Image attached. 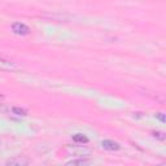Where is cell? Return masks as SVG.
I'll use <instances>...</instances> for the list:
<instances>
[{"mask_svg": "<svg viewBox=\"0 0 166 166\" xmlns=\"http://www.w3.org/2000/svg\"><path fill=\"white\" fill-rule=\"evenodd\" d=\"M18 69V65L11 60L0 58V70L2 71H15Z\"/></svg>", "mask_w": 166, "mask_h": 166, "instance_id": "cell-1", "label": "cell"}, {"mask_svg": "<svg viewBox=\"0 0 166 166\" xmlns=\"http://www.w3.org/2000/svg\"><path fill=\"white\" fill-rule=\"evenodd\" d=\"M12 31L17 35H28L30 32V29H29V26H26L22 22H16L12 25Z\"/></svg>", "mask_w": 166, "mask_h": 166, "instance_id": "cell-2", "label": "cell"}, {"mask_svg": "<svg viewBox=\"0 0 166 166\" xmlns=\"http://www.w3.org/2000/svg\"><path fill=\"white\" fill-rule=\"evenodd\" d=\"M101 145H103V148H104V149H108V151H112V152L118 151L119 148H121L118 143L113 142V140H103Z\"/></svg>", "mask_w": 166, "mask_h": 166, "instance_id": "cell-3", "label": "cell"}, {"mask_svg": "<svg viewBox=\"0 0 166 166\" xmlns=\"http://www.w3.org/2000/svg\"><path fill=\"white\" fill-rule=\"evenodd\" d=\"M29 161L26 158H21V157H17L15 160H9L6 162V165H17V166H22V165H28Z\"/></svg>", "mask_w": 166, "mask_h": 166, "instance_id": "cell-4", "label": "cell"}, {"mask_svg": "<svg viewBox=\"0 0 166 166\" xmlns=\"http://www.w3.org/2000/svg\"><path fill=\"white\" fill-rule=\"evenodd\" d=\"M90 164V160H83V158H79V160H71V161H68L66 162V165H73V166H75V165H88Z\"/></svg>", "mask_w": 166, "mask_h": 166, "instance_id": "cell-5", "label": "cell"}, {"mask_svg": "<svg viewBox=\"0 0 166 166\" xmlns=\"http://www.w3.org/2000/svg\"><path fill=\"white\" fill-rule=\"evenodd\" d=\"M12 113L16 114V116H28V110L23 109V108H19V107H13Z\"/></svg>", "mask_w": 166, "mask_h": 166, "instance_id": "cell-6", "label": "cell"}, {"mask_svg": "<svg viewBox=\"0 0 166 166\" xmlns=\"http://www.w3.org/2000/svg\"><path fill=\"white\" fill-rule=\"evenodd\" d=\"M73 140H74L75 143L83 144V143H87L88 139H87V136H84V135H82V134H75L74 136H73Z\"/></svg>", "mask_w": 166, "mask_h": 166, "instance_id": "cell-7", "label": "cell"}, {"mask_svg": "<svg viewBox=\"0 0 166 166\" xmlns=\"http://www.w3.org/2000/svg\"><path fill=\"white\" fill-rule=\"evenodd\" d=\"M155 136L157 139H160V140H165V136H164L162 132H155Z\"/></svg>", "mask_w": 166, "mask_h": 166, "instance_id": "cell-8", "label": "cell"}, {"mask_svg": "<svg viewBox=\"0 0 166 166\" xmlns=\"http://www.w3.org/2000/svg\"><path fill=\"white\" fill-rule=\"evenodd\" d=\"M157 118L160 119L161 122H165V117H164V114H162V113H160V114H157Z\"/></svg>", "mask_w": 166, "mask_h": 166, "instance_id": "cell-9", "label": "cell"}, {"mask_svg": "<svg viewBox=\"0 0 166 166\" xmlns=\"http://www.w3.org/2000/svg\"><path fill=\"white\" fill-rule=\"evenodd\" d=\"M4 108H3V105H0V110H3Z\"/></svg>", "mask_w": 166, "mask_h": 166, "instance_id": "cell-10", "label": "cell"}]
</instances>
